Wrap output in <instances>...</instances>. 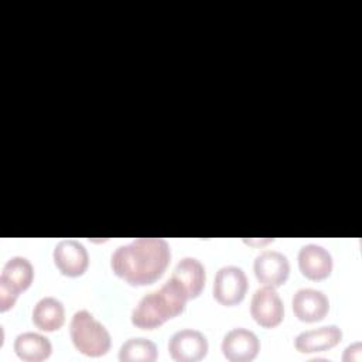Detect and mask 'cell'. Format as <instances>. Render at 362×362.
<instances>
[{
    "instance_id": "1",
    "label": "cell",
    "mask_w": 362,
    "mask_h": 362,
    "mask_svg": "<svg viewBox=\"0 0 362 362\" xmlns=\"http://www.w3.org/2000/svg\"><path fill=\"white\" fill-rule=\"evenodd\" d=\"M171 260V247L163 238H139L119 246L110 256L112 272L124 283L143 287L163 277Z\"/></svg>"
},
{
    "instance_id": "2",
    "label": "cell",
    "mask_w": 362,
    "mask_h": 362,
    "mask_svg": "<svg viewBox=\"0 0 362 362\" xmlns=\"http://www.w3.org/2000/svg\"><path fill=\"white\" fill-rule=\"evenodd\" d=\"M188 300L182 286L170 277L158 290L140 298L132 311V324L144 331L156 329L182 314Z\"/></svg>"
},
{
    "instance_id": "3",
    "label": "cell",
    "mask_w": 362,
    "mask_h": 362,
    "mask_svg": "<svg viewBox=\"0 0 362 362\" xmlns=\"http://www.w3.org/2000/svg\"><path fill=\"white\" fill-rule=\"evenodd\" d=\"M69 337L75 349L86 356L99 358L110 351L107 328L86 310L76 311L69 322Z\"/></svg>"
},
{
    "instance_id": "4",
    "label": "cell",
    "mask_w": 362,
    "mask_h": 362,
    "mask_svg": "<svg viewBox=\"0 0 362 362\" xmlns=\"http://www.w3.org/2000/svg\"><path fill=\"white\" fill-rule=\"evenodd\" d=\"M247 287V276L243 269L228 264L216 272L212 286V296L221 305L233 307L243 301Z\"/></svg>"
},
{
    "instance_id": "5",
    "label": "cell",
    "mask_w": 362,
    "mask_h": 362,
    "mask_svg": "<svg viewBox=\"0 0 362 362\" xmlns=\"http://www.w3.org/2000/svg\"><path fill=\"white\" fill-rule=\"evenodd\" d=\"M250 315L262 328H274L284 320V304L274 287L257 288L250 300Z\"/></svg>"
},
{
    "instance_id": "6",
    "label": "cell",
    "mask_w": 362,
    "mask_h": 362,
    "mask_svg": "<svg viewBox=\"0 0 362 362\" xmlns=\"http://www.w3.org/2000/svg\"><path fill=\"white\" fill-rule=\"evenodd\" d=\"M206 337L192 328L180 329L168 341V354L175 362H198L208 354Z\"/></svg>"
},
{
    "instance_id": "7",
    "label": "cell",
    "mask_w": 362,
    "mask_h": 362,
    "mask_svg": "<svg viewBox=\"0 0 362 362\" xmlns=\"http://www.w3.org/2000/svg\"><path fill=\"white\" fill-rule=\"evenodd\" d=\"M52 260L61 274L79 277L88 270L89 253L79 240L62 239L54 247Z\"/></svg>"
},
{
    "instance_id": "8",
    "label": "cell",
    "mask_w": 362,
    "mask_h": 362,
    "mask_svg": "<svg viewBox=\"0 0 362 362\" xmlns=\"http://www.w3.org/2000/svg\"><path fill=\"white\" fill-rule=\"evenodd\" d=\"M253 272L259 283L269 287H281L290 276V262L279 250H263L253 262Z\"/></svg>"
},
{
    "instance_id": "9",
    "label": "cell",
    "mask_w": 362,
    "mask_h": 362,
    "mask_svg": "<svg viewBox=\"0 0 362 362\" xmlns=\"http://www.w3.org/2000/svg\"><path fill=\"white\" fill-rule=\"evenodd\" d=\"M221 351L230 362H250L260 351V341L253 331L239 327L225 334Z\"/></svg>"
},
{
    "instance_id": "10",
    "label": "cell",
    "mask_w": 362,
    "mask_h": 362,
    "mask_svg": "<svg viewBox=\"0 0 362 362\" xmlns=\"http://www.w3.org/2000/svg\"><path fill=\"white\" fill-rule=\"evenodd\" d=\"M291 307L296 318L301 322H320L329 311V300L324 291L304 287L294 293Z\"/></svg>"
},
{
    "instance_id": "11",
    "label": "cell",
    "mask_w": 362,
    "mask_h": 362,
    "mask_svg": "<svg viewBox=\"0 0 362 362\" xmlns=\"http://www.w3.org/2000/svg\"><path fill=\"white\" fill-rule=\"evenodd\" d=\"M300 273L313 281H320L331 276L334 260L331 253L321 245H304L297 256Z\"/></svg>"
},
{
    "instance_id": "12",
    "label": "cell",
    "mask_w": 362,
    "mask_h": 362,
    "mask_svg": "<svg viewBox=\"0 0 362 362\" xmlns=\"http://www.w3.org/2000/svg\"><path fill=\"white\" fill-rule=\"evenodd\" d=\"M342 341V329L337 325H324L300 332L294 338V348L300 354H317L335 348Z\"/></svg>"
},
{
    "instance_id": "13",
    "label": "cell",
    "mask_w": 362,
    "mask_h": 362,
    "mask_svg": "<svg viewBox=\"0 0 362 362\" xmlns=\"http://www.w3.org/2000/svg\"><path fill=\"white\" fill-rule=\"evenodd\" d=\"M171 277L175 279L182 286L189 300L199 297L206 281L205 267L195 257L181 259L174 267Z\"/></svg>"
},
{
    "instance_id": "14",
    "label": "cell",
    "mask_w": 362,
    "mask_h": 362,
    "mask_svg": "<svg viewBox=\"0 0 362 362\" xmlns=\"http://www.w3.org/2000/svg\"><path fill=\"white\" fill-rule=\"evenodd\" d=\"M31 320L33 324L41 331H58L65 322V307L62 301L55 297H42L35 303Z\"/></svg>"
},
{
    "instance_id": "15",
    "label": "cell",
    "mask_w": 362,
    "mask_h": 362,
    "mask_svg": "<svg viewBox=\"0 0 362 362\" xmlns=\"http://www.w3.org/2000/svg\"><path fill=\"white\" fill-rule=\"evenodd\" d=\"M13 348L17 358L25 362H41L48 359L52 354V344L45 335L38 332L18 334Z\"/></svg>"
},
{
    "instance_id": "16",
    "label": "cell",
    "mask_w": 362,
    "mask_h": 362,
    "mask_svg": "<svg viewBox=\"0 0 362 362\" xmlns=\"http://www.w3.org/2000/svg\"><path fill=\"white\" fill-rule=\"evenodd\" d=\"M0 280L8 283L20 293L25 291L34 281V266L24 256H13L4 263Z\"/></svg>"
},
{
    "instance_id": "17",
    "label": "cell",
    "mask_w": 362,
    "mask_h": 362,
    "mask_svg": "<svg viewBox=\"0 0 362 362\" xmlns=\"http://www.w3.org/2000/svg\"><path fill=\"white\" fill-rule=\"evenodd\" d=\"M158 356L157 345L147 338H130L119 349L120 362H154Z\"/></svg>"
},
{
    "instance_id": "18",
    "label": "cell",
    "mask_w": 362,
    "mask_h": 362,
    "mask_svg": "<svg viewBox=\"0 0 362 362\" xmlns=\"http://www.w3.org/2000/svg\"><path fill=\"white\" fill-rule=\"evenodd\" d=\"M20 296V291H17L13 286L8 283L0 280V313H6L11 310Z\"/></svg>"
},
{
    "instance_id": "19",
    "label": "cell",
    "mask_w": 362,
    "mask_h": 362,
    "mask_svg": "<svg viewBox=\"0 0 362 362\" xmlns=\"http://www.w3.org/2000/svg\"><path fill=\"white\" fill-rule=\"evenodd\" d=\"M344 362H361L362 361V342L356 341L348 345L342 355Z\"/></svg>"
},
{
    "instance_id": "20",
    "label": "cell",
    "mask_w": 362,
    "mask_h": 362,
    "mask_svg": "<svg viewBox=\"0 0 362 362\" xmlns=\"http://www.w3.org/2000/svg\"><path fill=\"white\" fill-rule=\"evenodd\" d=\"M270 242H273V239H264V240H245V243H247V245H252V246H255V245H267V243H270Z\"/></svg>"
}]
</instances>
